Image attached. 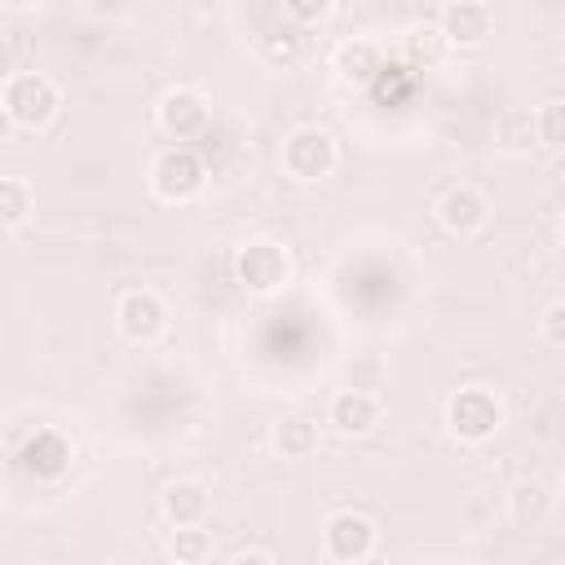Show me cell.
Wrapping results in <instances>:
<instances>
[{
    "label": "cell",
    "instance_id": "6da1fadb",
    "mask_svg": "<svg viewBox=\"0 0 565 565\" xmlns=\"http://www.w3.org/2000/svg\"><path fill=\"white\" fill-rule=\"evenodd\" d=\"M0 106L9 110L13 128L40 132V128H49V124L57 119L62 93H57V84H53L49 75H40V71H13L9 84L0 88Z\"/></svg>",
    "mask_w": 565,
    "mask_h": 565
},
{
    "label": "cell",
    "instance_id": "7a4b0ae2",
    "mask_svg": "<svg viewBox=\"0 0 565 565\" xmlns=\"http://www.w3.org/2000/svg\"><path fill=\"white\" fill-rule=\"evenodd\" d=\"M446 428L459 446H486L503 428V402L486 384H468L446 402Z\"/></svg>",
    "mask_w": 565,
    "mask_h": 565
},
{
    "label": "cell",
    "instance_id": "3957f363",
    "mask_svg": "<svg viewBox=\"0 0 565 565\" xmlns=\"http://www.w3.org/2000/svg\"><path fill=\"white\" fill-rule=\"evenodd\" d=\"M203 185H207V163L190 146L177 141L150 159V194L159 203H172V207L194 203L203 194Z\"/></svg>",
    "mask_w": 565,
    "mask_h": 565
},
{
    "label": "cell",
    "instance_id": "277c9868",
    "mask_svg": "<svg viewBox=\"0 0 565 565\" xmlns=\"http://www.w3.org/2000/svg\"><path fill=\"white\" fill-rule=\"evenodd\" d=\"M282 172L291 177V181H300V185H318V181H327L331 172H335V163H340V150H335V137L327 132V128H318V124H300V128H291L287 137H282Z\"/></svg>",
    "mask_w": 565,
    "mask_h": 565
},
{
    "label": "cell",
    "instance_id": "5b68a950",
    "mask_svg": "<svg viewBox=\"0 0 565 565\" xmlns=\"http://www.w3.org/2000/svg\"><path fill=\"white\" fill-rule=\"evenodd\" d=\"M234 278L252 296H278L291 282V256L274 238H247L234 252Z\"/></svg>",
    "mask_w": 565,
    "mask_h": 565
},
{
    "label": "cell",
    "instance_id": "8992f818",
    "mask_svg": "<svg viewBox=\"0 0 565 565\" xmlns=\"http://www.w3.org/2000/svg\"><path fill=\"white\" fill-rule=\"evenodd\" d=\"M380 547V530L366 512H353V508H340L327 516L322 525V552L340 565H358V561H371Z\"/></svg>",
    "mask_w": 565,
    "mask_h": 565
},
{
    "label": "cell",
    "instance_id": "52a82bcc",
    "mask_svg": "<svg viewBox=\"0 0 565 565\" xmlns=\"http://www.w3.org/2000/svg\"><path fill=\"white\" fill-rule=\"evenodd\" d=\"M115 327L128 344H154L168 335V305L150 287H132L115 305Z\"/></svg>",
    "mask_w": 565,
    "mask_h": 565
},
{
    "label": "cell",
    "instance_id": "ba28073f",
    "mask_svg": "<svg viewBox=\"0 0 565 565\" xmlns=\"http://www.w3.org/2000/svg\"><path fill=\"white\" fill-rule=\"evenodd\" d=\"M207 119H212V106H207V97H203L199 88H190V84L168 88V93L159 97V106H154V124H159V132L172 137V141H194L199 132H207Z\"/></svg>",
    "mask_w": 565,
    "mask_h": 565
},
{
    "label": "cell",
    "instance_id": "9c48e42d",
    "mask_svg": "<svg viewBox=\"0 0 565 565\" xmlns=\"http://www.w3.org/2000/svg\"><path fill=\"white\" fill-rule=\"evenodd\" d=\"M437 26L450 49H481L494 35V13L486 0H446L437 13Z\"/></svg>",
    "mask_w": 565,
    "mask_h": 565
},
{
    "label": "cell",
    "instance_id": "30bf717a",
    "mask_svg": "<svg viewBox=\"0 0 565 565\" xmlns=\"http://www.w3.org/2000/svg\"><path fill=\"white\" fill-rule=\"evenodd\" d=\"M433 212H437V225L446 234H455V238H472V234H481L490 225V199L481 190H472V185L446 190Z\"/></svg>",
    "mask_w": 565,
    "mask_h": 565
},
{
    "label": "cell",
    "instance_id": "8fae6325",
    "mask_svg": "<svg viewBox=\"0 0 565 565\" xmlns=\"http://www.w3.org/2000/svg\"><path fill=\"white\" fill-rule=\"evenodd\" d=\"M331 71H335L340 84H349V88H366V84H375V79L384 75V44H380L375 35H353V40L335 44V53H331Z\"/></svg>",
    "mask_w": 565,
    "mask_h": 565
},
{
    "label": "cell",
    "instance_id": "7c38bea8",
    "mask_svg": "<svg viewBox=\"0 0 565 565\" xmlns=\"http://www.w3.org/2000/svg\"><path fill=\"white\" fill-rule=\"evenodd\" d=\"M327 424L340 433V437H366L375 424H380V402L362 388H344L331 397L327 406Z\"/></svg>",
    "mask_w": 565,
    "mask_h": 565
},
{
    "label": "cell",
    "instance_id": "4fadbf2b",
    "mask_svg": "<svg viewBox=\"0 0 565 565\" xmlns=\"http://www.w3.org/2000/svg\"><path fill=\"white\" fill-rule=\"evenodd\" d=\"M446 53H450V44H446V35H441L437 22H411V26H402V35H397V57H402L411 71L441 66Z\"/></svg>",
    "mask_w": 565,
    "mask_h": 565
},
{
    "label": "cell",
    "instance_id": "5bb4252c",
    "mask_svg": "<svg viewBox=\"0 0 565 565\" xmlns=\"http://www.w3.org/2000/svg\"><path fill=\"white\" fill-rule=\"evenodd\" d=\"M71 441L62 437V433H53V428H40L26 446H22V468L31 472V477H40V481H57L66 468H71Z\"/></svg>",
    "mask_w": 565,
    "mask_h": 565
},
{
    "label": "cell",
    "instance_id": "9a60e30c",
    "mask_svg": "<svg viewBox=\"0 0 565 565\" xmlns=\"http://www.w3.org/2000/svg\"><path fill=\"white\" fill-rule=\"evenodd\" d=\"M159 512L168 525H203L212 512V494L199 481H172L159 494Z\"/></svg>",
    "mask_w": 565,
    "mask_h": 565
},
{
    "label": "cell",
    "instance_id": "2e32d148",
    "mask_svg": "<svg viewBox=\"0 0 565 565\" xmlns=\"http://www.w3.org/2000/svg\"><path fill=\"white\" fill-rule=\"evenodd\" d=\"M494 146L503 154H534L539 150V132H534V110L530 106H508L494 119Z\"/></svg>",
    "mask_w": 565,
    "mask_h": 565
},
{
    "label": "cell",
    "instance_id": "e0dca14e",
    "mask_svg": "<svg viewBox=\"0 0 565 565\" xmlns=\"http://www.w3.org/2000/svg\"><path fill=\"white\" fill-rule=\"evenodd\" d=\"M508 516H512V525H521V530H534V525H543L547 516H552V490L543 486V481H516L512 490H508Z\"/></svg>",
    "mask_w": 565,
    "mask_h": 565
},
{
    "label": "cell",
    "instance_id": "ac0fdd59",
    "mask_svg": "<svg viewBox=\"0 0 565 565\" xmlns=\"http://www.w3.org/2000/svg\"><path fill=\"white\" fill-rule=\"evenodd\" d=\"M274 450L282 455V459H291V463H305V459H313V450H318V424L313 419H305V415H291V419H282V424H274Z\"/></svg>",
    "mask_w": 565,
    "mask_h": 565
},
{
    "label": "cell",
    "instance_id": "d6986e66",
    "mask_svg": "<svg viewBox=\"0 0 565 565\" xmlns=\"http://www.w3.org/2000/svg\"><path fill=\"white\" fill-rule=\"evenodd\" d=\"M35 212V190L26 177H0V234H13L31 221Z\"/></svg>",
    "mask_w": 565,
    "mask_h": 565
},
{
    "label": "cell",
    "instance_id": "ffe728a7",
    "mask_svg": "<svg viewBox=\"0 0 565 565\" xmlns=\"http://www.w3.org/2000/svg\"><path fill=\"white\" fill-rule=\"evenodd\" d=\"M168 556L177 565H203V561H212V534L203 525H172Z\"/></svg>",
    "mask_w": 565,
    "mask_h": 565
},
{
    "label": "cell",
    "instance_id": "44dd1931",
    "mask_svg": "<svg viewBox=\"0 0 565 565\" xmlns=\"http://www.w3.org/2000/svg\"><path fill=\"white\" fill-rule=\"evenodd\" d=\"M260 53H265V62L269 66H296L300 57H305V35L296 31V26H278V31H269L265 40H260Z\"/></svg>",
    "mask_w": 565,
    "mask_h": 565
},
{
    "label": "cell",
    "instance_id": "7402d4cb",
    "mask_svg": "<svg viewBox=\"0 0 565 565\" xmlns=\"http://www.w3.org/2000/svg\"><path fill=\"white\" fill-rule=\"evenodd\" d=\"M534 132H539L543 150H561V141H565V106L561 102H543L534 110Z\"/></svg>",
    "mask_w": 565,
    "mask_h": 565
},
{
    "label": "cell",
    "instance_id": "603a6c76",
    "mask_svg": "<svg viewBox=\"0 0 565 565\" xmlns=\"http://www.w3.org/2000/svg\"><path fill=\"white\" fill-rule=\"evenodd\" d=\"M282 13L296 26H322L335 13V0H282Z\"/></svg>",
    "mask_w": 565,
    "mask_h": 565
},
{
    "label": "cell",
    "instance_id": "cb8c5ba5",
    "mask_svg": "<svg viewBox=\"0 0 565 565\" xmlns=\"http://www.w3.org/2000/svg\"><path fill=\"white\" fill-rule=\"evenodd\" d=\"M539 340L547 349H565V300H552L539 318Z\"/></svg>",
    "mask_w": 565,
    "mask_h": 565
},
{
    "label": "cell",
    "instance_id": "d4e9b609",
    "mask_svg": "<svg viewBox=\"0 0 565 565\" xmlns=\"http://www.w3.org/2000/svg\"><path fill=\"white\" fill-rule=\"evenodd\" d=\"M243 561L269 565V561H274V552H265V547H243V552H230V565H243Z\"/></svg>",
    "mask_w": 565,
    "mask_h": 565
},
{
    "label": "cell",
    "instance_id": "484cf974",
    "mask_svg": "<svg viewBox=\"0 0 565 565\" xmlns=\"http://www.w3.org/2000/svg\"><path fill=\"white\" fill-rule=\"evenodd\" d=\"M9 75H13V53H9V44H0V88L9 84Z\"/></svg>",
    "mask_w": 565,
    "mask_h": 565
},
{
    "label": "cell",
    "instance_id": "4316f807",
    "mask_svg": "<svg viewBox=\"0 0 565 565\" xmlns=\"http://www.w3.org/2000/svg\"><path fill=\"white\" fill-rule=\"evenodd\" d=\"M9 132H13V119H9V110H4V106H0V141H4V137H9Z\"/></svg>",
    "mask_w": 565,
    "mask_h": 565
},
{
    "label": "cell",
    "instance_id": "83f0119b",
    "mask_svg": "<svg viewBox=\"0 0 565 565\" xmlns=\"http://www.w3.org/2000/svg\"><path fill=\"white\" fill-rule=\"evenodd\" d=\"M0 4H4V9H35L40 0H0Z\"/></svg>",
    "mask_w": 565,
    "mask_h": 565
}]
</instances>
